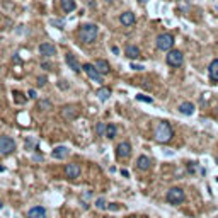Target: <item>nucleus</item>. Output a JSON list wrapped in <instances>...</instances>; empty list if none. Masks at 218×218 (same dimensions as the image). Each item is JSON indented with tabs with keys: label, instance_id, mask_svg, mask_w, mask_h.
Returning a JSON list of instances; mask_svg holds the SVG:
<instances>
[{
	"label": "nucleus",
	"instance_id": "1",
	"mask_svg": "<svg viewBox=\"0 0 218 218\" xmlns=\"http://www.w3.org/2000/svg\"><path fill=\"white\" fill-rule=\"evenodd\" d=\"M97 34H99V27L95 24H84L78 29V39L82 43H92V41H95Z\"/></svg>",
	"mask_w": 218,
	"mask_h": 218
},
{
	"label": "nucleus",
	"instance_id": "2",
	"mask_svg": "<svg viewBox=\"0 0 218 218\" xmlns=\"http://www.w3.org/2000/svg\"><path fill=\"white\" fill-rule=\"evenodd\" d=\"M172 135H174V131H172V128H170V124L167 121H160L158 124H157L155 128V138L158 143H167L172 138Z\"/></svg>",
	"mask_w": 218,
	"mask_h": 218
},
{
	"label": "nucleus",
	"instance_id": "3",
	"mask_svg": "<svg viewBox=\"0 0 218 218\" xmlns=\"http://www.w3.org/2000/svg\"><path fill=\"white\" fill-rule=\"evenodd\" d=\"M61 118L65 119V121H73L78 118L80 114V111H78V106H75V104H67V106H63L60 111Z\"/></svg>",
	"mask_w": 218,
	"mask_h": 218
},
{
	"label": "nucleus",
	"instance_id": "4",
	"mask_svg": "<svg viewBox=\"0 0 218 218\" xmlns=\"http://www.w3.org/2000/svg\"><path fill=\"white\" fill-rule=\"evenodd\" d=\"M172 46H174V38H172V34L164 33V34H160V36H157V48H158V49L169 51V49H172Z\"/></svg>",
	"mask_w": 218,
	"mask_h": 218
},
{
	"label": "nucleus",
	"instance_id": "5",
	"mask_svg": "<svg viewBox=\"0 0 218 218\" xmlns=\"http://www.w3.org/2000/svg\"><path fill=\"white\" fill-rule=\"evenodd\" d=\"M15 150V142L10 136H0V155H10Z\"/></svg>",
	"mask_w": 218,
	"mask_h": 218
},
{
	"label": "nucleus",
	"instance_id": "6",
	"mask_svg": "<svg viewBox=\"0 0 218 218\" xmlns=\"http://www.w3.org/2000/svg\"><path fill=\"white\" fill-rule=\"evenodd\" d=\"M167 201L170 204H181L184 201V191L181 187H170L167 191Z\"/></svg>",
	"mask_w": 218,
	"mask_h": 218
},
{
	"label": "nucleus",
	"instance_id": "7",
	"mask_svg": "<svg viewBox=\"0 0 218 218\" xmlns=\"http://www.w3.org/2000/svg\"><path fill=\"white\" fill-rule=\"evenodd\" d=\"M167 63H169L170 67H181L184 63V56H182V53L179 51V49H169V54H167Z\"/></svg>",
	"mask_w": 218,
	"mask_h": 218
},
{
	"label": "nucleus",
	"instance_id": "8",
	"mask_svg": "<svg viewBox=\"0 0 218 218\" xmlns=\"http://www.w3.org/2000/svg\"><path fill=\"white\" fill-rule=\"evenodd\" d=\"M82 70L87 73L89 78H92V80H95V82H102V73L97 70L95 65H92V63H85V65H82Z\"/></svg>",
	"mask_w": 218,
	"mask_h": 218
},
{
	"label": "nucleus",
	"instance_id": "9",
	"mask_svg": "<svg viewBox=\"0 0 218 218\" xmlns=\"http://www.w3.org/2000/svg\"><path fill=\"white\" fill-rule=\"evenodd\" d=\"M65 176L70 179V181H73V179H77V177L80 176V165L75 162H70L65 165Z\"/></svg>",
	"mask_w": 218,
	"mask_h": 218
},
{
	"label": "nucleus",
	"instance_id": "10",
	"mask_svg": "<svg viewBox=\"0 0 218 218\" xmlns=\"http://www.w3.org/2000/svg\"><path fill=\"white\" fill-rule=\"evenodd\" d=\"M131 155V145L128 142H121L116 147V157L118 158H128Z\"/></svg>",
	"mask_w": 218,
	"mask_h": 218
},
{
	"label": "nucleus",
	"instance_id": "11",
	"mask_svg": "<svg viewBox=\"0 0 218 218\" xmlns=\"http://www.w3.org/2000/svg\"><path fill=\"white\" fill-rule=\"evenodd\" d=\"M39 53L43 54V56H53V54L56 53V48H54L53 43H41Z\"/></svg>",
	"mask_w": 218,
	"mask_h": 218
},
{
	"label": "nucleus",
	"instance_id": "12",
	"mask_svg": "<svg viewBox=\"0 0 218 218\" xmlns=\"http://www.w3.org/2000/svg\"><path fill=\"white\" fill-rule=\"evenodd\" d=\"M124 53L128 56L129 60H138L140 56H142V51H140V48L135 46V44H128L126 49H124Z\"/></svg>",
	"mask_w": 218,
	"mask_h": 218
},
{
	"label": "nucleus",
	"instance_id": "13",
	"mask_svg": "<svg viewBox=\"0 0 218 218\" xmlns=\"http://www.w3.org/2000/svg\"><path fill=\"white\" fill-rule=\"evenodd\" d=\"M27 218H46V210L43 206H33L27 211Z\"/></svg>",
	"mask_w": 218,
	"mask_h": 218
},
{
	"label": "nucleus",
	"instance_id": "14",
	"mask_svg": "<svg viewBox=\"0 0 218 218\" xmlns=\"http://www.w3.org/2000/svg\"><path fill=\"white\" fill-rule=\"evenodd\" d=\"M119 20H121V24L123 26H133L136 22V17H135V14L133 12H123L121 15H119Z\"/></svg>",
	"mask_w": 218,
	"mask_h": 218
},
{
	"label": "nucleus",
	"instance_id": "15",
	"mask_svg": "<svg viewBox=\"0 0 218 218\" xmlns=\"http://www.w3.org/2000/svg\"><path fill=\"white\" fill-rule=\"evenodd\" d=\"M65 60H67L68 67L72 68V70H73L75 73H78V72L82 70V67L78 65V61H77V58H75V56H73L72 53H67V56H65Z\"/></svg>",
	"mask_w": 218,
	"mask_h": 218
},
{
	"label": "nucleus",
	"instance_id": "16",
	"mask_svg": "<svg viewBox=\"0 0 218 218\" xmlns=\"http://www.w3.org/2000/svg\"><path fill=\"white\" fill-rule=\"evenodd\" d=\"M208 72H210V80L213 82V84H218V58L211 61Z\"/></svg>",
	"mask_w": 218,
	"mask_h": 218
},
{
	"label": "nucleus",
	"instance_id": "17",
	"mask_svg": "<svg viewBox=\"0 0 218 218\" xmlns=\"http://www.w3.org/2000/svg\"><path fill=\"white\" fill-rule=\"evenodd\" d=\"M150 165H152V162H150V158L147 155H140L138 157V160H136V167L140 170H148Z\"/></svg>",
	"mask_w": 218,
	"mask_h": 218
},
{
	"label": "nucleus",
	"instance_id": "18",
	"mask_svg": "<svg viewBox=\"0 0 218 218\" xmlns=\"http://www.w3.org/2000/svg\"><path fill=\"white\" fill-rule=\"evenodd\" d=\"M95 67H97V70H99L102 75H108L109 72H111V65H109L106 60H102V58H99V60L95 61Z\"/></svg>",
	"mask_w": 218,
	"mask_h": 218
},
{
	"label": "nucleus",
	"instance_id": "19",
	"mask_svg": "<svg viewBox=\"0 0 218 218\" xmlns=\"http://www.w3.org/2000/svg\"><path fill=\"white\" fill-rule=\"evenodd\" d=\"M51 155H53V158L61 160V158H65V157L68 155V148H67V147H56V148L51 152Z\"/></svg>",
	"mask_w": 218,
	"mask_h": 218
},
{
	"label": "nucleus",
	"instance_id": "20",
	"mask_svg": "<svg viewBox=\"0 0 218 218\" xmlns=\"http://www.w3.org/2000/svg\"><path fill=\"white\" fill-rule=\"evenodd\" d=\"M179 111L186 116L194 114V104H193V102H182V104L179 106Z\"/></svg>",
	"mask_w": 218,
	"mask_h": 218
},
{
	"label": "nucleus",
	"instance_id": "21",
	"mask_svg": "<svg viewBox=\"0 0 218 218\" xmlns=\"http://www.w3.org/2000/svg\"><path fill=\"white\" fill-rule=\"evenodd\" d=\"M75 0H61V10L63 12H72L75 10Z\"/></svg>",
	"mask_w": 218,
	"mask_h": 218
},
{
	"label": "nucleus",
	"instance_id": "22",
	"mask_svg": "<svg viewBox=\"0 0 218 218\" xmlns=\"http://www.w3.org/2000/svg\"><path fill=\"white\" fill-rule=\"evenodd\" d=\"M109 95H111V89L109 87H101L97 90V97H99L101 101H108Z\"/></svg>",
	"mask_w": 218,
	"mask_h": 218
},
{
	"label": "nucleus",
	"instance_id": "23",
	"mask_svg": "<svg viewBox=\"0 0 218 218\" xmlns=\"http://www.w3.org/2000/svg\"><path fill=\"white\" fill-rule=\"evenodd\" d=\"M53 108V104H51V101H48V99H39L38 101V109L39 111H48V109Z\"/></svg>",
	"mask_w": 218,
	"mask_h": 218
},
{
	"label": "nucleus",
	"instance_id": "24",
	"mask_svg": "<svg viewBox=\"0 0 218 218\" xmlns=\"http://www.w3.org/2000/svg\"><path fill=\"white\" fill-rule=\"evenodd\" d=\"M116 131H118V129H116L114 123H108V124H106V136H108V138H114Z\"/></svg>",
	"mask_w": 218,
	"mask_h": 218
},
{
	"label": "nucleus",
	"instance_id": "25",
	"mask_svg": "<svg viewBox=\"0 0 218 218\" xmlns=\"http://www.w3.org/2000/svg\"><path fill=\"white\" fill-rule=\"evenodd\" d=\"M14 95H15V102L17 104H26V97H24V94L22 92H19V90H14Z\"/></svg>",
	"mask_w": 218,
	"mask_h": 218
},
{
	"label": "nucleus",
	"instance_id": "26",
	"mask_svg": "<svg viewBox=\"0 0 218 218\" xmlns=\"http://www.w3.org/2000/svg\"><path fill=\"white\" fill-rule=\"evenodd\" d=\"M95 133H97V136L106 135V124H102V123H97V124H95Z\"/></svg>",
	"mask_w": 218,
	"mask_h": 218
},
{
	"label": "nucleus",
	"instance_id": "27",
	"mask_svg": "<svg viewBox=\"0 0 218 218\" xmlns=\"http://www.w3.org/2000/svg\"><path fill=\"white\" fill-rule=\"evenodd\" d=\"M95 208H99V210H106V208H108L106 199H104V198H97V201H95Z\"/></svg>",
	"mask_w": 218,
	"mask_h": 218
},
{
	"label": "nucleus",
	"instance_id": "28",
	"mask_svg": "<svg viewBox=\"0 0 218 218\" xmlns=\"http://www.w3.org/2000/svg\"><path fill=\"white\" fill-rule=\"evenodd\" d=\"M46 80H48L46 75H39V77H38V87H44V85H46Z\"/></svg>",
	"mask_w": 218,
	"mask_h": 218
},
{
	"label": "nucleus",
	"instance_id": "29",
	"mask_svg": "<svg viewBox=\"0 0 218 218\" xmlns=\"http://www.w3.org/2000/svg\"><path fill=\"white\" fill-rule=\"evenodd\" d=\"M136 101H143V102H153V99H152V97H147V95H143V94H138V95H136Z\"/></svg>",
	"mask_w": 218,
	"mask_h": 218
},
{
	"label": "nucleus",
	"instance_id": "30",
	"mask_svg": "<svg viewBox=\"0 0 218 218\" xmlns=\"http://www.w3.org/2000/svg\"><path fill=\"white\" fill-rule=\"evenodd\" d=\"M51 24H53V26H58V29H61V27L65 26V22H63V20H51Z\"/></svg>",
	"mask_w": 218,
	"mask_h": 218
},
{
	"label": "nucleus",
	"instance_id": "31",
	"mask_svg": "<svg viewBox=\"0 0 218 218\" xmlns=\"http://www.w3.org/2000/svg\"><path fill=\"white\" fill-rule=\"evenodd\" d=\"M36 90H33V89H31V90H29V97H31V99H36Z\"/></svg>",
	"mask_w": 218,
	"mask_h": 218
},
{
	"label": "nucleus",
	"instance_id": "32",
	"mask_svg": "<svg viewBox=\"0 0 218 218\" xmlns=\"http://www.w3.org/2000/svg\"><path fill=\"white\" fill-rule=\"evenodd\" d=\"M131 68H133V70H143L142 65H136V63H133V65H131Z\"/></svg>",
	"mask_w": 218,
	"mask_h": 218
},
{
	"label": "nucleus",
	"instance_id": "33",
	"mask_svg": "<svg viewBox=\"0 0 218 218\" xmlns=\"http://www.w3.org/2000/svg\"><path fill=\"white\" fill-rule=\"evenodd\" d=\"M108 208H109V210H113V211H114V210H118V204H116V203H111V204L108 206Z\"/></svg>",
	"mask_w": 218,
	"mask_h": 218
},
{
	"label": "nucleus",
	"instance_id": "34",
	"mask_svg": "<svg viewBox=\"0 0 218 218\" xmlns=\"http://www.w3.org/2000/svg\"><path fill=\"white\" fill-rule=\"evenodd\" d=\"M41 67L44 68V70H49V68H51V65H49V63H43V65H41Z\"/></svg>",
	"mask_w": 218,
	"mask_h": 218
},
{
	"label": "nucleus",
	"instance_id": "35",
	"mask_svg": "<svg viewBox=\"0 0 218 218\" xmlns=\"http://www.w3.org/2000/svg\"><path fill=\"white\" fill-rule=\"evenodd\" d=\"M111 49H113V53H114V54H118V53H119V48H118V46H113Z\"/></svg>",
	"mask_w": 218,
	"mask_h": 218
},
{
	"label": "nucleus",
	"instance_id": "36",
	"mask_svg": "<svg viewBox=\"0 0 218 218\" xmlns=\"http://www.w3.org/2000/svg\"><path fill=\"white\" fill-rule=\"evenodd\" d=\"M87 4H89L90 7H94V2H92V0H87Z\"/></svg>",
	"mask_w": 218,
	"mask_h": 218
},
{
	"label": "nucleus",
	"instance_id": "37",
	"mask_svg": "<svg viewBox=\"0 0 218 218\" xmlns=\"http://www.w3.org/2000/svg\"><path fill=\"white\" fill-rule=\"evenodd\" d=\"M4 170H5V167H4V165H0V172H4Z\"/></svg>",
	"mask_w": 218,
	"mask_h": 218
},
{
	"label": "nucleus",
	"instance_id": "38",
	"mask_svg": "<svg viewBox=\"0 0 218 218\" xmlns=\"http://www.w3.org/2000/svg\"><path fill=\"white\" fill-rule=\"evenodd\" d=\"M2 208H4V203H2V199H0V210H2Z\"/></svg>",
	"mask_w": 218,
	"mask_h": 218
},
{
	"label": "nucleus",
	"instance_id": "39",
	"mask_svg": "<svg viewBox=\"0 0 218 218\" xmlns=\"http://www.w3.org/2000/svg\"><path fill=\"white\" fill-rule=\"evenodd\" d=\"M106 2H114V0H106Z\"/></svg>",
	"mask_w": 218,
	"mask_h": 218
},
{
	"label": "nucleus",
	"instance_id": "40",
	"mask_svg": "<svg viewBox=\"0 0 218 218\" xmlns=\"http://www.w3.org/2000/svg\"><path fill=\"white\" fill-rule=\"evenodd\" d=\"M217 164H218V157H217Z\"/></svg>",
	"mask_w": 218,
	"mask_h": 218
}]
</instances>
